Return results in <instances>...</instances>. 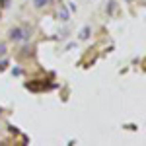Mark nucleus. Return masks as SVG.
<instances>
[{
    "instance_id": "obj_4",
    "label": "nucleus",
    "mask_w": 146,
    "mask_h": 146,
    "mask_svg": "<svg viewBox=\"0 0 146 146\" xmlns=\"http://www.w3.org/2000/svg\"><path fill=\"white\" fill-rule=\"evenodd\" d=\"M6 55V45H0V56Z\"/></svg>"
},
{
    "instance_id": "obj_1",
    "label": "nucleus",
    "mask_w": 146,
    "mask_h": 146,
    "mask_svg": "<svg viewBox=\"0 0 146 146\" xmlns=\"http://www.w3.org/2000/svg\"><path fill=\"white\" fill-rule=\"evenodd\" d=\"M10 39H14V41H18V39H22V29H20V27H16V29H12V31H10Z\"/></svg>"
},
{
    "instance_id": "obj_3",
    "label": "nucleus",
    "mask_w": 146,
    "mask_h": 146,
    "mask_svg": "<svg viewBox=\"0 0 146 146\" xmlns=\"http://www.w3.org/2000/svg\"><path fill=\"white\" fill-rule=\"evenodd\" d=\"M47 2H49V0H33V4L37 6V8H41V6H45Z\"/></svg>"
},
{
    "instance_id": "obj_2",
    "label": "nucleus",
    "mask_w": 146,
    "mask_h": 146,
    "mask_svg": "<svg viewBox=\"0 0 146 146\" xmlns=\"http://www.w3.org/2000/svg\"><path fill=\"white\" fill-rule=\"evenodd\" d=\"M88 37H90V27H84L80 33V39H88Z\"/></svg>"
}]
</instances>
